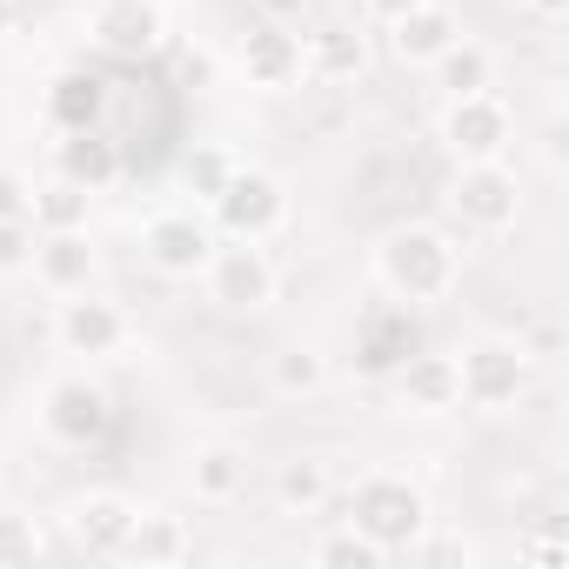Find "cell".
<instances>
[{"label":"cell","mask_w":569,"mask_h":569,"mask_svg":"<svg viewBox=\"0 0 569 569\" xmlns=\"http://www.w3.org/2000/svg\"><path fill=\"white\" fill-rule=\"evenodd\" d=\"M462 234L442 228V221H396L369 241V274L376 289L402 309H442L456 289H462Z\"/></svg>","instance_id":"obj_1"},{"label":"cell","mask_w":569,"mask_h":569,"mask_svg":"<svg viewBox=\"0 0 569 569\" xmlns=\"http://www.w3.org/2000/svg\"><path fill=\"white\" fill-rule=\"evenodd\" d=\"M34 422L54 449L68 456H88L114 436V389L94 376V362H68L61 376L41 382V402H34Z\"/></svg>","instance_id":"obj_2"},{"label":"cell","mask_w":569,"mask_h":569,"mask_svg":"<svg viewBox=\"0 0 569 569\" xmlns=\"http://www.w3.org/2000/svg\"><path fill=\"white\" fill-rule=\"evenodd\" d=\"M342 522H356L382 556H402L436 516H429V489L416 482V476H402V469H362L356 482H349V496H342Z\"/></svg>","instance_id":"obj_3"},{"label":"cell","mask_w":569,"mask_h":569,"mask_svg":"<svg viewBox=\"0 0 569 569\" xmlns=\"http://www.w3.org/2000/svg\"><path fill=\"white\" fill-rule=\"evenodd\" d=\"M456 389L469 416H516L536 389V356L522 336H476L456 349Z\"/></svg>","instance_id":"obj_4"},{"label":"cell","mask_w":569,"mask_h":569,"mask_svg":"<svg viewBox=\"0 0 569 569\" xmlns=\"http://www.w3.org/2000/svg\"><path fill=\"white\" fill-rule=\"evenodd\" d=\"M522 201H529V188H522V174L509 161H456L449 181H442L449 228L456 234H482V241L489 234H509L522 221Z\"/></svg>","instance_id":"obj_5"},{"label":"cell","mask_w":569,"mask_h":569,"mask_svg":"<svg viewBox=\"0 0 569 569\" xmlns=\"http://www.w3.org/2000/svg\"><path fill=\"white\" fill-rule=\"evenodd\" d=\"M289 214H296L289 181H281L274 168H261V161H234L228 188L208 201V221H214L221 241H274L281 228H289Z\"/></svg>","instance_id":"obj_6"},{"label":"cell","mask_w":569,"mask_h":569,"mask_svg":"<svg viewBox=\"0 0 569 569\" xmlns=\"http://www.w3.org/2000/svg\"><path fill=\"white\" fill-rule=\"evenodd\" d=\"M214 241H221V234H214L208 208L168 201V208H154V214L141 221V268H148L154 281H201Z\"/></svg>","instance_id":"obj_7"},{"label":"cell","mask_w":569,"mask_h":569,"mask_svg":"<svg viewBox=\"0 0 569 569\" xmlns=\"http://www.w3.org/2000/svg\"><path fill=\"white\" fill-rule=\"evenodd\" d=\"M201 289L221 316H268L281 296V268H274L268 241H214V254L201 268Z\"/></svg>","instance_id":"obj_8"},{"label":"cell","mask_w":569,"mask_h":569,"mask_svg":"<svg viewBox=\"0 0 569 569\" xmlns=\"http://www.w3.org/2000/svg\"><path fill=\"white\" fill-rule=\"evenodd\" d=\"M436 141H442L449 168H456V161H509V154H516V108H509L496 88L456 94V101H442V114H436Z\"/></svg>","instance_id":"obj_9"},{"label":"cell","mask_w":569,"mask_h":569,"mask_svg":"<svg viewBox=\"0 0 569 569\" xmlns=\"http://www.w3.org/2000/svg\"><path fill=\"white\" fill-rule=\"evenodd\" d=\"M128 342H134V316L114 296L88 289V296H61L54 302V349L68 362H114Z\"/></svg>","instance_id":"obj_10"},{"label":"cell","mask_w":569,"mask_h":569,"mask_svg":"<svg viewBox=\"0 0 569 569\" xmlns=\"http://www.w3.org/2000/svg\"><path fill=\"white\" fill-rule=\"evenodd\" d=\"M88 48L108 61H154L168 48V0H88Z\"/></svg>","instance_id":"obj_11"},{"label":"cell","mask_w":569,"mask_h":569,"mask_svg":"<svg viewBox=\"0 0 569 569\" xmlns=\"http://www.w3.org/2000/svg\"><path fill=\"white\" fill-rule=\"evenodd\" d=\"M389 396H396V416L409 422H442L462 409V389H456V356L442 349H409L396 369H389Z\"/></svg>","instance_id":"obj_12"},{"label":"cell","mask_w":569,"mask_h":569,"mask_svg":"<svg viewBox=\"0 0 569 569\" xmlns=\"http://www.w3.org/2000/svg\"><path fill=\"white\" fill-rule=\"evenodd\" d=\"M234 74L248 94H296L309 74H302V34H289L281 21H254L234 48Z\"/></svg>","instance_id":"obj_13"},{"label":"cell","mask_w":569,"mask_h":569,"mask_svg":"<svg viewBox=\"0 0 569 569\" xmlns=\"http://www.w3.org/2000/svg\"><path fill=\"white\" fill-rule=\"evenodd\" d=\"M134 509H141V502H134L128 489H81V496H68V509H61L68 549L88 556V562H114V549H121Z\"/></svg>","instance_id":"obj_14"},{"label":"cell","mask_w":569,"mask_h":569,"mask_svg":"<svg viewBox=\"0 0 569 569\" xmlns=\"http://www.w3.org/2000/svg\"><path fill=\"white\" fill-rule=\"evenodd\" d=\"M181 482H188V496H194L201 509H234V502L248 496V482H254V456H248V442H234V436H208V442L188 449Z\"/></svg>","instance_id":"obj_15"},{"label":"cell","mask_w":569,"mask_h":569,"mask_svg":"<svg viewBox=\"0 0 569 569\" xmlns=\"http://www.w3.org/2000/svg\"><path fill=\"white\" fill-rule=\"evenodd\" d=\"M28 274L41 281V289L61 302V296H88L101 289V248L88 228H61V234H34V261Z\"/></svg>","instance_id":"obj_16"},{"label":"cell","mask_w":569,"mask_h":569,"mask_svg":"<svg viewBox=\"0 0 569 569\" xmlns=\"http://www.w3.org/2000/svg\"><path fill=\"white\" fill-rule=\"evenodd\" d=\"M456 34H462V14L449 8V0H422V8H409L402 21L382 28V54H389L396 68H416V74H422Z\"/></svg>","instance_id":"obj_17"},{"label":"cell","mask_w":569,"mask_h":569,"mask_svg":"<svg viewBox=\"0 0 569 569\" xmlns=\"http://www.w3.org/2000/svg\"><path fill=\"white\" fill-rule=\"evenodd\" d=\"M268 496L281 516H296V522H316L329 502H336V462L322 449H296V456H281L274 476H268Z\"/></svg>","instance_id":"obj_18"},{"label":"cell","mask_w":569,"mask_h":569,"mask_svg":"<svg viewBox=\"0 0 569 569\" xmlns=\"http://www.w3.org/2000/svg\"><path fill=\"white\" fill-rule=\"evenodd\" d=\"M369 61H376L369 54V34L356 21H329V28L302 34V74L322 81V88H356L369 74Z\"/></svg>","instance_id":"obj_19"},{"label":"cell","mask_w":569,"mask_h":569,"mask_svg":"<svg viewBox=\"0 0 569 569\" xmlns=\"http://www.w3.org/2000/svg\"><path fill=\"white\" fill-rule=\"evenodd\" d=\"M121 141L108 134V128H61L54 134V174L61 181H74V188H88V194H108L114 181H121Z\"/></svg>","instance_id":"obj_20"},{"label":"cell","mask_w":569,"mask_h":569,"mask_svg":"<svg viewBox=\"0 0 569 569\" xmlns=\"http://www.w3.org/2000/svg\"><path fill=\"white\" fill-rule=\"evenodd\" d=\"M188 556H194V529L174 509H134V522L114 549V562H128V569H174Z\"/></svg>","instance_id":"obj_21"},{"label":"cell","mask_w":569,"mask_h":569,"mask_svg":"<svg viewBox=\"0 0 569 569\" xmlns=\"http://www.w3.org/2000/svg\"><path fill=\"white\" fill-rule=\"evenodd\" d=\"M409 349H422L416 342V309H402V302H376L362 322H356V369H369V376H389Z\"/></svg>","instance_id":"obj_22"},{"label":"cell","mask_w":569,"mask_h":569,"mask_svg":"<svg viewBox=\"0 0 569 569\" xmlns=\"http://www.w3.org/2000/svg\"><path fill=\"white\" fill-rule=\"evenodd\" d=\"M329 382H336V356L316 349V342H281V349L268 356V389H274L281 402H316Z\"/></svg>","instance_id":"obj_23"},{"label":"cell","mask_w":569,"mask_h":569,"mask_svg":"<svg viewBox=\"0 0 569 569\" xmlns=\"http://www.w3.org/2000/svg\"><path fill=\"white\" fill-rule=\"evenodd\" d=\"M422 74L436 81V94H442V101H456V94H482V88H496V48H489V41H476V34H456V41H449Z\"/></svg>","instance_id":"obj_24"},{"label":"cell","mask_w":569,"mask_h":569,"mask_svg":"<svg viewBox=\"0 0 569 569\" xmlns=\"http://www.w3.org/2000/svg\"><path fill=\"white\" fill-rule=\"evenodd\" d=\"M101 121H108V81L88 74V68L54 74V88H48V128L61 134V128H101Z\"/></svg>","instance_id":"obj_25"},{"label":"cell","mask_w":569,"mask_h":569,"mask_svg":"<svg viewBox=\"0 0 569 569\" xmlns=\"http://www.w3.org/2000/svg\"><path fill=\"white\" fill-rule=\"evenodd\" d=\"M28 221H34V234L88 228V221H94V194L74 188V181H61V174H48V181H34V208H28Z\"/></svg>","instance_id":"obj_26"},{"label":"cell","mask_w":569,"mask_h":569,"mask_svg":"<svg viewBox=\"0 0 569 569\" xmlns=\"http://www.w3.org/2000/svg\"><path fill=\"white\" fill-rule=\"evenodd\" d=\"M309 562H316V569H382L389 556H382V549H376L356 522H329V529H316Z\"/></svg>","instance_id":"obj_27"},{"label":"cell","mask_w":569,"mask_h":569,"mask_svg":"<svg viewBox=\"0 0 569 569\" xmlns=\"http://www.w3.org/2000/svg\"><path fill=\"white\" fill-rule=\"evenodd\" d=\"M234 148H221V141H194V154L181 161V194L194 201V208H208L221 188H228V174H234Z\"/></svg>","instance_id":"obj_28"},{"label":"cell","mask_w":569,"mask_h":569,"mask_svg":"<svg viewBox=\"0 0 569 569\" xmlns=\"http://www.w3.org/2000/svg\"><path fill=\"white\" fill-rule=\"evenodd\" d=\"M402 556H409V562H422V569H469V562H482V549H476L462 529H436V522H429Z\"/></svg>","instance_id":"obj_29"},{"label":"cell","mask_w":569,"mask_h":569,"mask_svg":"<svg viewBox=\"0 0 569 569\" xmlns=\"http://www.w3.org/2000/svg\"><path fill=\"white\" fill-rule=\"evenodd\" d=\"M41 549H48V536H41V522L28 509H0V569H21Z\"/></svg>","instance_id":"obj_30"},{"label":"cell","mask_w":569,"mask_h":569,"mask_svg":"<svg viewBox=\"0 0 569 569\" xmlns=\"http://www.w3.org/2000/svg\"><path fill=\"white\" fill-rule=\"evenodd\" d=\"M34 261V221H0V281L28 274Z\"/></svg>","instance_id":"obj_31"},{"label":"cell","mask_w":569,"mask_h":569,"mask_svg":"<svg viewBox=\"0 0 569 569\" xmlns=\"http://www.w3.org/2000/svg\"><path fill=\"white\" fill-rule=\"evenodd\" d=\"M28 208H34V181L0 161V221H28Z\"/></svg>","instance_id":"obj_32"},{"label":"cell","mask_w":569,"mask_h":569,"mask_svg":"<svg viewBox=\"0 0 569 569\" xmlns=\"http://www.w3.org/2000/svg\"><path fill=\"white\" fill-rule=\"evenodd\" d=\"M522 562H536V569H556V562H562V529L549 522L542 536H529V542H522Z\"/></svg>","instance_id":"obj_33"},{"label":"cell","mask_w":569,"mask_h":569,"mask_svg":"<svg viewBox=\"0 0 569 569\" xmlns=\"http://www.w3.org/2000/svg\"><path fill=\"white\" fill-rule=\"evenodd\" d=\"M516 14L536 28H556V21H569V0H516Z\"/></svg>","instance_id":"obj_34"},{"label":"cell","mask_w":569,"mask_h":569,"mask_svg":"<svg viewBox=\"0 0 569 569\" xmlns=\"http://www.w3.org/2000/svg\"><path fill=\"white\" fill-rule=\"evenodd\" d=\"M409 8H422V0H362V21H369V28H389V21H402Z\"/></svg>","instance_id":"obj_35"},{"label":"cell","mask_w":569,"mask_h":569,"mask_svg":"<svg viewBox=\"0 0 569 569\" xmlns=\"http://www.w3.org/2000/svg\"><path fill=\"white\" fill-rule=\"evenodd\" d=\"M309 8H316V0H254V14H261V21H281V28L302 21Z\"/></svg>","instance_id":"obj_36"},{"label":"cell","mask_w":569,"mask_h":569,"mask_svg":"<svg viewBox=\"0 0 569 569\" xmlns=\"http://www.w3.org/2000/svg\"><path fill=\"white\" fill-rule=\"evenodd\" d=\"M21 28V0H0V41H8Z\"/></svg>","instance_id":"obj_37"}]
</instances>
